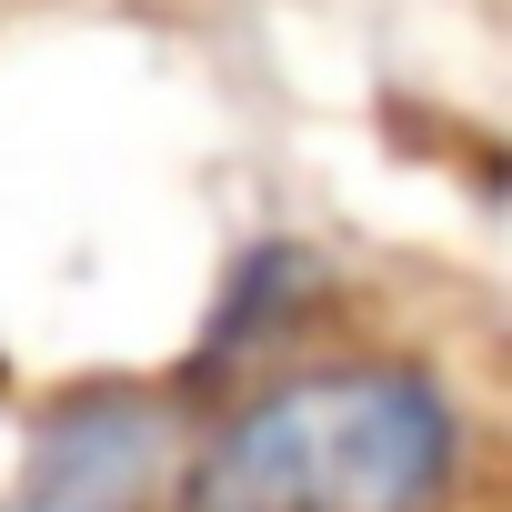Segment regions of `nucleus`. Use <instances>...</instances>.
I'll return each instance as SVG.
<instances>
[{
    "mask_svg": "<svg viewBox=\"0 0 512 512\" xmlns=\"http://www.w3.org/2000/svg\"><path fill=\"white\" fill-rule=\"evenodd\" d=\"M161 472H171V412L131 382H91L41 412L0 512H151Z\"/></svg>",
    "mask_w": 512,
    "mask_h": 512,
    "instance_id": "2",
    "label": "nucleus"
},
{
    "mask_svg": "<svg viewBox=\"0 0 512 512\" xmlns=\"http://www.w3.org/2000/svg\"><path fill=\"white\" fill-rule=\"evenodd\" d=\"M452 402L412 362H332L251 392L181 472V512H422L452 482Z\"/></svg>",
    "mask_w": 512,
    "mask_h": 512,
    "instance_id": "1",
    "label": "nucleus"
}]
</instances>
